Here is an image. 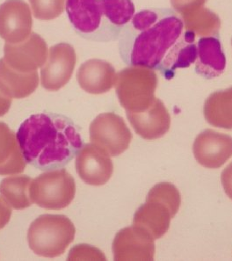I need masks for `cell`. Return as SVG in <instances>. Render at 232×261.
Here are the masks:
<instances>
[{
	"label": "cell",
	"mask_w": 232,
	"mask_h": 261,
	"mask_svg": "<svg viewBox=\"0 0 232 261\" xmlns=\"http://www.w3.org/2000/svg\"><path fill=\"white\" fill-rule=\"evenodd\" d=\"M92 143L105 150L109 156H117L130 147L132 134L126 122L115 113H103L90 125Z\"/></svg>",
	"instance_id": "ba28073f"
},
{
	"label": "cell",
	"mask_w": 232,
	"mask_h": 261,
	"mask_svg": "<svg viewBox=\"0 0 232 261\" xmlns=\"http://www.w3.org/2000/svg\"><path fill=\"white\" fill-rule=\"evenodd\" d=\"M196 35L185 29L182 18L168 8L144 9L134 14L119 37L125 64L159 70L172 80L197 57Z\"/></svg>",
	"instance_id": "6da1fadb"
},
{
	"label": "cell",
	"mask_w": 232,
	"mask_h": 261,
	"mask_svg": "<svg viewBox=\"0 0 232 261\" xmlns=\"http://www.w3.org/2000/svg\"><path fill=\"white\" fill-rule=\"evenodd\" d=\"M207 0H171L172 7L181 15L203 7Z\"/></svg>",
	"instance_id": "cb8c5ba5"
},
{
	"label": "cell",
	"mask_w": 232,
	"mask_h": 261,
	"mask_svg": "<svg viewBox=\"0 0 232 261\" xmlns=\"http://www.w3.org/2000/svg\"><path fill=\"white\" fill-rule=\"evenodd\" d=\"M182 203L181 194L172 183L154 186L147 195L146 202L134 215L133 225L147 230L154 239L164 236Z\"/></svg>",
	"instance_id": "277c9868"
},
{
	"label": "cell",
	"mask_w": 232,
	"mask_h": 261,
	"mask_svg": "<svg viewBox=\"0 0 232 261\" xmlns=\"http://www.w3.org/2000/svg\"><path fill=\"white\" fill-rule=\"evenodd\" d=\"M70 24L82 38L97 42L116 41L135 14L132 0H66Z\"/></svg>",
	"instance_id": "3957f363"
},
{
	"label": "cell",
	"mask_w": 232,
	"mask_h": 261,
	"mask_svg": "<svg viewBox=\"0 0 232 261\" xmlns=\"http://www.w3.org/2000/svg\"><path fill=\"white\" fill-rule=\"evenodd\" d=\"M32 14L23 0H7L0 5V37L16 44L25 41L32 29Z\"/></svg>",
	"instance_id": "7c38bea8"
},
{
	"label": "cell",
	"mask_w": 232,
	"mask_h": 261,
	"mask_svg": "<svg viewBox=\"0 0 232 261\" xmlns=\"http://www.w3.org/2000/svg\"><path fill=\"white\" fill-rule=\"evenodd\" d=\"M127 119L137 135L143 139L155 140L164 137L171 127V116L160 99L140 113H127Z\"/></svg>",
	"instance_id": "9a60e30c"
},
{
	"label": "cell",
	"mask_w": 232,
	"mask_h": 261,
	"mask_svg": "<svg viewBox=\"0 0 232 261\" xmlns=\"http://www.w3.org/2000/svg\"><path fill=\"white\" fill-rule=\"evenodd\" d=\"M76 172L85 183L91 186L105 185L114 172L110 156L93 143H86L76 156Z\"/></svg>",
	"instance_id": "4fadbf2b"
},
{
	"label": "cell",
	"mask_w": 232,
	"mask_h": 261,
	"mask_svg": "<svg viewBox=\"0 0 232 261\" xmlns=\"http://www.w3.org/2000/svg\"><path fill=\"white\" fill-rule=\"evenodd\" d=\"M16 135L27 163L43 172L63 168L83 146L73 121L58 114L31 115Z\"/></svg>",
	"instance_id": "7a4b0ae2"
},
{
	"label": "cell",
	"mask_w": 232,
	"mask_h": 261,
	"mask_svg": "<svg viewBox=\"0 0 232 261\" xmlns=\"http://www.w3.org/2000/svg\"><path fill=\"white\" fill-rule=\"evenodd\" d=\"M185 29L194 33L195 35L218 36L221 28V20L216 13L206 7H199L190 13L181 15Z\"/></svg>",
	"instance_id": "7402d4cb"
},
{
	"label": "cell",
	"mask_w": 232,
	"mask_h": 261,
	"mask_svg": "<svg viewBox=\"0 0 232 261\" xmlns=\"http://www.w3.org/2000/svg\"><path fill=\"white\" fill-rule=\"evenodd\" d=\"M193 151L195 160L201 166L210 169L220 168L232 156V137L206 129L195 138Z\"/></svg>",
	"instance_id": "5bb4252c"
},
{
	"label": "cell",
	"mask_w": 232,
	"mask_h": 261,
	"mask_svg": "<svg viewBox=\"0 0 232 261\" xmlns=\"http://www.w3.org/2000/svg\"><path fill=\"white\" fill-rule=\"evenodd\" d=\"M221 181L226 194L232 200V162L222 172Z\"/></svg>",
	"instance_id": "d4e9b609"
},
{
	"label": "cell",
	"mask_w": 232,
	"mask_h": 261,
	"mask_svg": "<svg viewBox=\"0 0 232 261\" xmlns=\"http://www.w3.org/2000/svg\"><path fill=\"white\" fill-rule=\"evenodd\" d=\"M158 76L148 68L131 66L116 76L115 91L118 99L127 113L145 111L155 101Z\"/></svg>",
	"instance_id": "8992f818"
},
{
	"label": "cell",
	"mask_w": 232,
	"mask_h": 261,
	"mask_svg": "<svg viewBox=\"0 0 232 261\" xmlns=\"http://www.w3.org/2000/svg\"><path fill=\"white\" fill-rule=\"evenodd\" d=\"M117 74L110 63L101 59H90L81 64L76 73L80 87L91 94L108 93L115 86Z\"/></svg>",
	"instance_id": "2e32d148"
},
{
	"label": "cell",
	"mask_w": 232,
	"mask_h": 261,
	"mask_svg": "<svg viewBox=\"0 0 232 261\" xmlns=\"http://www.w3.org/2000/svg\"><path fill=\"white\" fill-rule=\"evenodd\" d=\"M76 228L64 215L45 214L32 222L28 231L29 248L41 257L57 258L73 242Z\"/></svg>",
	"instance_id": "5b68a950"
},
{
	"label": "cell",
	"mask_w": 232,
	"mask_h": 261,
	"mask_svg": "<svg viewBox=\"0 0 232 261\" xmlns=\"http://www.w3.org/2000/svg\"><path fill=\"white\" fill-rule=\"evenodd\" d=\"M11 104H12L11 98L7 97L0 91V117H2L9 111Z\"/></svg>",
	"instance_id": "4316f807"
},
{
	"label": "cell",
	"mask_w": 232,
	"mask_h": 261,
	"mask_svg": "<svg viewBox=\"0 0 232 261\" xmlns=\"http://www.w3.org/2000/svg\"><path fill=\"white\" fill-rule=\"evenodd\" d=\"M225 54L218 36L200 37L197 42L195 71L207 80L221 76L226 68Z\"/></svg>",
	"instance_id": "e0dca14e"
},
{
	"label": "cell",
	"mask_w": 232,
	"mask_h": 261,
	"mask_svg": "<svg viewBox=\"0 0 232 261\" xmlns=\"http://www.w3.org/2000/svg\"><path fill=\"white\" fill-rule=\"evenodd\" d=\"M32 178L27 175L11 176L0 183V194L10 207L17 211L25 210L32 205L30 186Z\"/></svg>",
	"instance_id": "44dd1931"
},
{
	"label": "cell",
	"mask_w": 232,
	"mask_h": 261,
	"mask_svg": "<svg viewBox=\"0 0 232 261\" xmlns=\"http://www.w3.org/2000/svg\"><path fill=\"white\" fill-rule=\"evenodd\" d=\"M204 116L213 127L232 129V86L210 94L204 105Z\"/></svg>",
	"instance_id": "ffe728a7"
},
{
	"label": "cell",
	"mask_w": 232,
	"mask_h": 261,
	"mask_svg": "<svg viewBox=\"0 0 232 261\" xmlns=\"http://www.w3.org/2000/svg\"><path fill=\"white\" fill-rule=\"evenodd\" d=\"M4 59L14 70L30 73L44 65L48 58V45L36 33L30 34L22 42L4 46Z\"/></svg>",
	"instance_id": "9c48e42d"
},
{
	"label": "cell",
	"mask_w": 232,
	"mask_h": 261,
	"mask_svg": "<svg viewBox=\"0 0 232 261\" xmlns=\"http://www.w3.org/2000/svg\"><path fill=\"white\" fill-rule=\"evenodd\" d=\"M113 253L115 260H153L154 239L141 227L124 228L115 235Z\"/></svg>",
	"instance_id": "8fae6325"
},
{
	"label": "cell",
	"mask_w": 232,
	"mask_h": 261,
	"mask_svg": "<svg viewBox=\"0 0 232 261\" xmlns=\"http://www.w3.org/2000/svg\"><path fill=\"white\" fill-rule=\"evenodd\" d=\"M65 0H29L34 16L40 20H52L60 16Z\"/></svg>",
	"instance_id": "603a6c76"
},
{
	"label": "cell",
	"mask_w": 232,
	"mask_h": 261,
	"mask_svg": "<svg viewBox=\"0 0 232 261\" xmlns=\"http://www.w3.org/2000/svg\"><path fill=\"white\" fill-rule=\"evenodd\" d=\"M39 85L38 71L23 73L10 67L0 59V91L11 99H24L31 95Z\"/></svg>",
	"instance_id": "ac0fdd59"
},
{
	"label": "cell",
	"mask_w": 232,
	"mask_h": 261,
	"mask_svg": "<svg viewBox=\"0 0 232 261\" xmlns=\"http://www.w3.org/2000/svg\"><path fill=\"white\" fill-rule=\"evenodd\" d=\"M76 183L65 169L51 170L35 178L30 186V197L39 207L60 211L75 197Z\"/></svg>",
	"instance_id": "52a82bcc"
},
{
	"label": "cell",
	"mask_w": 232,
	"mask_h": 261,
	"mask_svg": "<svg viewBox=\"0 0 232 261\" xmlns=\"http://www.w3.org/2000/svg\"><path fill=\"white\" fill-rule=\"evenodd\" d=\"M12 215V211L6 201L0 197V229L9 223L10 218Z\"/></svg>",
	"instance_id": "484cf974"
},
{
	"label": "cell",
	"mask_w": 232,
	"mask_h": 261,
	"mask_svg": "<svg viewBox=\"0 0 232 261\" xmlns=\"http://www.w3.org/2000/svg\"><path fill=\"white\" fill-rule=\"evenodd\" d=\"M25 165L17 135L6 123L0 122V175L22 173Z\"/></svg>",
	"instance_id": "d6986e66"
},
{
	"label": "cell",
	"mask_w": 232,
	"mask_h": 261,
	"mask_svg": "<svg viewBox=\"0 0 232 261\" xmlns=\"http://www.w3.org/2000/svg\"><path fill=\"white\" fill-rule=\"evenodd\" d=\"M76 63V51L71 45L62 42L53 46L41 70L42 86L50 92L60 90L70 81Z\"/></svg>",
	"instance_id": "30bf717a"
}]
</instances>
